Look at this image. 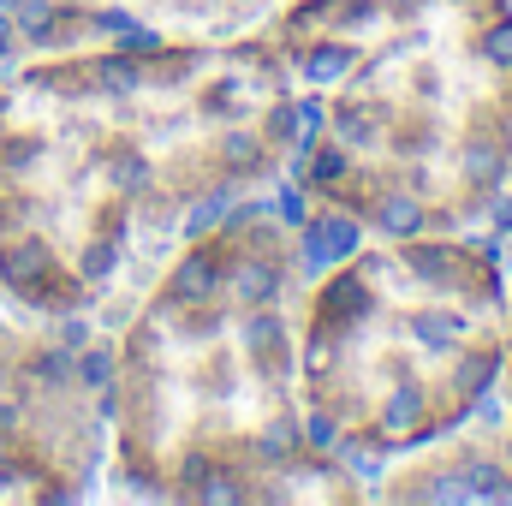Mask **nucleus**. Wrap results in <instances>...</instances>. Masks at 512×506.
Segmentation results:
<instances>
[{
	"instance_id": "1",
	"label": "nucleus",
	"mask_w": 512,
	"mask_h": 506,
	"mask_svg": "<svg viewBox=\"0 0 512 506\" xmlns=\"http://www.w3.org/2000/svg\"><path fill=\"white\" fill-rule=\"evenodd\" d=\"M48 274H54V251H48L42 233H6V239H0V280H6L12 292L30 298Z\"/></svg>"
},
{
	"instance_id": "2",
	"label": "nucleus",
	"mask_w": 512,
	"mask_h": 506,
	"mask_svg": "<svg viewBox=\"0 0 512 506\" xmlns=\"http://www.w3.org/2000/svg\"><path fill=\"white\" fill-rule=\"evenodd\" d=\"M358 251V221L352 215H322L310 227V268H328V262H346Z\"/></svg>"
},
{
	"instance_id": "3",
	"label": "nucleus",
	"mask_w": 512,
	"mask_h": 506,
	"mask_svg": "<svg viewBox=\"0 0 512 506\" xmlns=\"http://www.w3.org/2000/svg\"><path fill=\"white\" fill-rule=\"evenodd\" d=\"M215 286H221V262L209 251H191L173 268V286H167V292H173V304H203Z\"/></svg>"
},
{
	"instance_id": "4",
	"label": "nucleus",
	"mask_w": 512,
	"mask_h": 506,
	"mask_svg": "<svg viewBox=\"0 0 512 506\" xmlns=\"http://www.w3.org/2000/svg\"><path fill=\"white\" fill-rule=\"evenodd\" d=\"M376 227H382L387 239H417V233H423V197L387 191L382 203H376Z\"/></svg>"
},
{
	"instance_id": "5",
	"label": "nucleus",
	"mask_w": 512,
	"mask_h": 506,
	"mask_svg": "<svg viewBox=\"0 0 512 506\" xmlns=\"http://www.w3.org/2000/svg\"><path fill=\"white\" fill-rule=\"evenodd\" d=\"M90 84H96L102 96H120V102H126V96H137V90H143L137 54H126V48H120V54H102V60L90 66Z\"/></svg>"
},
{
	"instance_id": "6",
	"label": "nucleus",
	"mask_w": 512,
	"mask_h": 506,
	"mask_svg": "<svg viewBox=\"0 0 512 506\" xmlns=\"http://www.w3.org/2000/svg\"><path fill=\"white\" fill-rule=\"evenodd\" d=\"M12 24H18L24 42L48 48L60 36V0H12Z\"/></svg>"
},
{
	"instance_id": "7",
	"label": "nucleus",
	"mask_w": 512,
	"mask_h": 506,
	"mask_svg": "<svg viewBox=\"0 0 512 506\" xmlns=\"http://www.w3.org/2000/svg\"><path fill=\"white\" fill-rule=\"evenodd\" d=\"M405 268H411L417 280H429V286H453V274H459V251H447V245H417V239H405Z\"/></svg>"
},
{
	"instance_id": "8",
	"label": "nucleus",
	"mask_w": 512,
	"mask_h": 506,
	"mask_svg": "<svg viewBox=\"0 0 512 506\" xmlns=\"http://www.w3.org/2000/svg\"><path fill=\"white\" fill-rule=\"evenodd\" d=\"M417 423H423V387H417V381H399V387L387 393V405H382V429L393 435V441H405Z\"/></svg>"
},
{
	"instance_id": "9",
	"label": "nucleus",
	"mask_w": 512,
	"mask_h": 506,
	"mask_svg": "<svg viewBox=\"0 0 512 506\" xmlns=\"http://www.w3.org/2000/svg\"><path fill=\"white\" fill-rule=\"evenodd\" d=\"M364 310H370V286H364V280H352V274L328 280V292H322V322H358Z\"/></svg>"
},
{
	"instance_id": "10",
	"label": "nucleus",
	"mask_w": 512,
	"mask_h": 506,
	"mask_svg": "<svg viewBox=\"0 0 512 506\" xmlns=\"http://www.w3.org/2000/svg\"><path fill=\"white\" fill-rule=\"evenodd\" d=\"M352 60H358V48H352V42H322V48L304 60V72H310V84H334V78H346V72H352Z\"/></svg>"
},
{
	"instance_id": "11",
	"label": "nucleus",
	"mask_w": 512,
	"mask_h": 506,
	"mask_svg": "<svg viewBox=\"0 0 512 506\" xmlns=\"http://www.w3.org/2000/svg\"><path fill=\"white\" fill-rule=\"evenodd\" d=\"M233 292H239V298H245V304H268V298H274V292H280V274H274V268H268V262H239V268H233Z\"/></svg>"
},
{
	"instance_id": "12",
	"label": "nucleus",
	"mask_w": 512,
	"mask_h": 506,
	"mask_svg": "<svg viewBox=\"0 0 512 506\" xmlns=\"http://www.w3.org/2000/svg\"><path fill=\"white\" fill-rule=\"evenodd\" d=\"M72 376L84 381V387H96V393H108V387H114V376H120V358H114V346H84Z\"/></svg>"
},
{
	"instance_id": "13",
	"label": "nucleus",
	"mask_w": 512,
	"mask_h": 506,
	"mask_svg": "<svg viewBox=\"0 0 512 506\" xmlns=\"http://www.w3.org/2000/svg\"><path fill=\"white\" fill-rule=\"evenodd\" d=\"M108 179H114L120 197H143V191H149V161L131 155V149H114V155H108Z\"/></svg>"
},
{
	"instance_id": "14",
	"label": "nucleus",
	"mask_w": 512,
	"mask_h": 506,
	"mask_svg": "<svg viewBox=\"0 0 512 506\" xmlns=\"http://www.w3.org/2000/svg\"><path fill=\"white\" fill-rule=\"evenodd\" d=\"M114 268H120V239H90L84 256H78V280L84 286H102Z\"/></svg>"
},
{
	"instance_id": "15",
	"label": "nucleus",
	"mask_w": 512,
	"mask_h": 506,
	"mask_svg": "<svg viewBox=\"0 0 512 506\" xmlns=\"http://www.w3.org/2000/svg\"><path fill=\"white\" fill-rule=\"evenodd\" d=\"M42 155H48V143L30 137V131H24V137H0V167H6V173H30Z\"/></svg>"
},
{
	"instance_id": "16",
	"label": "nucleus",
	"mask_w": 512,
	"mask_h": 506,
	"mask_svg": "<svg viewBox=\"0 0 512 506\" xmlns=\"http://www.w3.org/2000/svg\"><path fill=\"white\" fill-rule=\"evenodd\" d=\"M465 179L471 185H495L501 179V143H471V155H465Z\"/></svg>"
},
{
	"instance_id": "17",
	"label": "nucleus",
	"mask_w": 512,
	"mask_h": 506,
	"mask_svg": "<svg viewBox=\"0 0 512 506\" xmlns=\"http://www.w3.org/2000/svg\"><path fill=\"white\" fill-rule=\"evenodd\" d=\"M245 346H251V358H268V352L280 346V316H274V310L256 304V316L245 322Z\"/></svg>"
},
{
	"instance_id": "18",
	"label": "nucleus",
	"mask_w": 512,
	"mask_h": 506,
	"mask_svg": "<svg viewBox=\"0 0 512 506\" xmlns=\"http://www.w3.org/2000/svg\"><path fill=\"white\" fill-rule=\"evenodd\" d=\"M429 352H453V340H459V316H417V328H411Z\"/></svg>"
},
{
	"instance_id": "19",
	"label": "nucleus",
	"mask_w": 512,
	"mask_h": 506,
	"mask_svg": "<svg viewBox=\"0 0 512 506\" xmlns=\"http://www.w3.org/2000/svg\"><path fill=\"white\" fill-rule=\"evenodd\" d=\"M298 441H304V435H298V423H286V417H280V423H268V429L256 435L262 459H286V453H298Z\"/></svg>"
},
{
	"instance_id": "20",
	"label": "nucleus",
	"mask_w": 512,
	"mask_h": 506,
	"mask_svg": "<svg viewBox=\"0 0 512 506\" xmlns=\"http://www.w3.org/2000/svg\"><path fill=\"white\" fill-rule=\"evenodd\" d=\"M72 370H78V352L54 346V352H42V358H36V370H30V376L42 381V387H60V381L72 376Z\"/></svg>"
},
{
	"instance_id": "21",
	"label": "nucleus",
	"mask_w": 512,
	"mask_h": 506,
	"mask_svg": "<svg viewBox=\"0 0 512 506\" xmlns=\"http://www.w3.org/2000/svg\"><path fill=\"white\" fill-rule=\"evenodd\" d=\"M227 203H233V191H227V185H221V191H209V197L191 209V221H185V239H197L203 227H215V221L227 215Z\"/></svg>"
},
{
	"instance_id": "22",
	"label": "nucleus",
	"mask_w": 512,
	"mask_h": 506,
	"mask_svg": "<svg viewBox=\"0 0 512 506\" xmlns=\"http://www.w3.org/2000/svg\"><path fill=\"white\" fill-rule=\"evenodd\" d=\"M340 137H346V143H358V149H364V143H376V126H370V114L346 108V114H340Z\"/></svg>"
},
{
	"instance_id": "23",
	"label": "nucleus",
	"mask_w": 512,
	"mask_h": 506,
	"mask_svg": "<svg viewBox=\"0 0 512 506\" xmlns=\"http://www.w3.org/2000/svg\"><path fill=\"white\" fill-rule=\"evenodd\" d=\"M221 155H227V167L251 173V167H256V137H227V143H221Z\"/></svg>"
},
{
	"instance_id": "24",
	"label": "nucleus",
	"mask_w": 512,
	"mask_h": 506,
	"mask_svg": "<svg viewBox=\"0 0 512 506\" xmlns=\"http://www.w3.org/2000/svg\"><path fill=\"white\" fill-rule=\"evenodd\" d=\"M60 346H66V352H84V346H90V322H84V316H66V322H60Z\"/></svg>"
},
{
	"instance_id": "25",
	"label": "nucleus",
	"mask_w": 512,
	"mask_h": 506,
	"mask_svg": "<svg viewBox=\"0 0 512 506\" xmlns=\"http://www.w3.org/2000/svg\"><path fill=\"white\" fill-rule=\"evenodd\" d=\"M483 48H489V60H495V66H512V24H495Z\"/></svg>"
},
{
	"instance_id": "26",
	"label": "nucleus",
	"mask_w": 512,
	"mask_h": 506,
	"mask_svg": "<svg viewBox=\"0 0 512 506\" xmlns=\"http://www.w3.org/2000/svg\"><path fill=\"white\" fill-rule=\"evenodd\" d=\"M304 441H310V447H334V441H340V429H334V417H310V429H304Z\"/></svg>"
},
{
	"instance_id": "27",
	"label": "nucleus",
	"mask_w": 512,
	"mask_h": 506,
	"mask_svg": "<svg viewBox=\"0 0 512 506\" xmlns=\"http://www.w3.org/2000/svg\"><path fill=\"white\" fill-rule=\"evenodd\" d=\"M340 173H346V155H340V149H322V155H316V179L328 185V179H340Z\"/></svg>"
},
{
	"instance_id": "28",
	"label": "nucleus",
	"mask_w": 512,
	"mask_h": 506,
	"mask_svg": "<svg viewBox=\"0 0 512 506\" xmlns=\"http://www.w3.org/2000/svg\"><path fill=\"white\" fill-rule=\"evenodd\" d=\"M471 495H477V489H471V477H465V483H453V477H447V483H435V489H429V501H471Z\"/></svg>"
},
{
	"instance_id": "29",
	"label": "nucleus",
	"mask_w": 512,
	"mask_h": 506,
	"mask_svg": "<svg viewBox=\"0 0 512 506\" xmlns=\"http://www.w3.org/2000/svg\"><path fill=\"white\" fill-rule=\"evenodd\" d=\"M274 215H280V221H292V227H304V203H298L292 191H286V197L274 203Z\"/></svg>"
},
{
	"instance_id": "30",
	"label": "nucleus",
	"mask_w": 512,
	"mask_h": 506,
	"mask_svg": "<svg viewBox=\"0 0 512 506\" xmlns=\"http://www.w3.org/2000/svg\"><path fill=\"white\" fill-rule=\"evenodd\" d=\"M18 48V24H12V12H0V54H12Z\"/></svg>"
},
{
	"instance_id": "31",
	"label": "nucleus",
	"mask_w": 512,
	"mask_h": 506,
	"mask_svg": "<svg viewBox=\"0 0 512 506\" xmlns=\"http://www.w3.org/2000/svg\"><path fill=\"white\" fill-rule=\"evenodd\" d=\"M0 12H12V0H0Z\"/></svg>"
},
{
	"instance_id": "32",
	"label": "nucleus",
	"mask_w": 512,
	"mask_h": 506,
	"mask_svg": "<svg viewBox=\"0 0 512 506\" xmlns=\"http://www.w3.org/2000/svg\"><path fill=\"white\" fill-rule=\"evenodd\" d=\"M197 6H215V0H197Z\"/></svg>"
},
{
	"instance_id": "33",
	"label": "nucleus",
	"mask_w": 512,
	"mask_h": 506,
	"mask_svg": "<svg viewBox=\"0 0 512 506\" xmlns=\"http://www.w3.org/2000/svg\"><path fill=\"white\" fill-rule=\"evenodd\" d=\"M507 221H512V203H507Z\"/></svg>"
}]
</instances>
